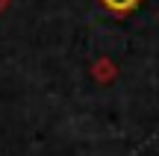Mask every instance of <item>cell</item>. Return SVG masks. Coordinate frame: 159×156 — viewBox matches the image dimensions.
I'll return each mask as SVG.
<instances>
[{
    "instance_id": "cell-1",
    "label": "cell",
    "mask_w": 159,
    "mask_h": 156,
    "mask_svg": "<svg viewBox=\"0 0 159 156\" xmlns=\"http://www.w3.org/2000/svg\"><path fill=\"white\" fill-rule=\"evenodd\" d=\"M109 6H112V9H130L133 3H136V0H106Z\"/></svg>"
}]
</instances>
